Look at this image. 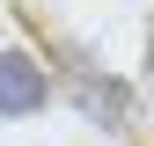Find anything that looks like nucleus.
Segmentation results:
<instances>
[{
	"label": "nucleus",
	"instance_id": "f257e3e1",
	"mask_svg": "<svg viewBox=\"0 0 154 146\" xmlns=\"http://www.w3.org/2000/svg\"><path fill=\"white\" fill-rule=\"evenodd\" d=\"M51 102V73L29 51H0V117H37Z\"/></svg>",
	"mask_w": 154,
	"mask_h": 146
},
{
	"label": "nucleus",
	"instance_id": "f03ea898",
	"mask_svg": "<svg viewBox=\"0 0 154 146\" xmlns=\"http://www.w3.org/2000/svg\"><path fill=\"white\" fill-rule=\"evenodd\" d=\"M73 95H81V110H88V117H103L110 132H118V124L132 117V95H125L118 80H95V73H73Z\"/></svg>",
	"mask_w": 154,
	"mask_h": 146
}]
</instances>
